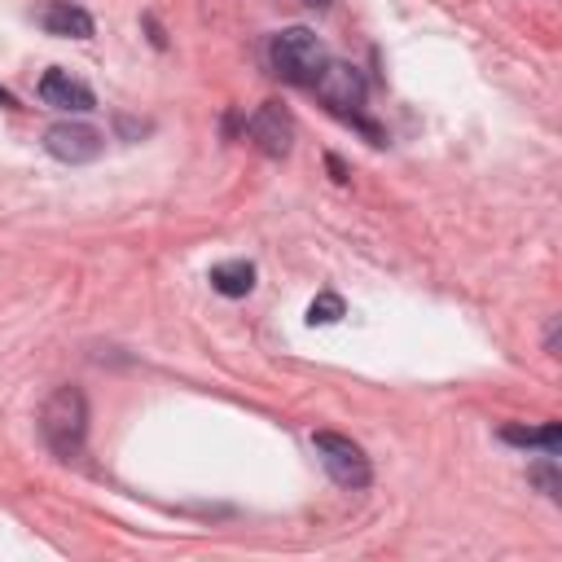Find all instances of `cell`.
I'll return each mask as SVG.
<instances>
[{
	"mask_svg": "<svg viewBox=\"0 0 562 562\" xmlns=\"http://www.w3.org/2000/svg\"><path fill=\"white\" fill-rule=\"evenodd\" d=\"M347 316V303L334 294V290H325V294H316L312 303H307V325H334V321H342Z\"/></svg>",
	"mask_w": 562,
	"mask_h": 562,
	"instance_id": "cell-11",
	"label": "cell"
},
{
	"mask_svg": "<svg viewBox=\"0 0 562 562\" xmlns=\"http://www.w3.org/2000/svg\"><path fill=\"white\" fill-rule=\"evenodd\" d=\"M268 61H272V75H277V79L299 83V88H312V79H316L321 66L329 61V53H325V44H321L307 26H285V31L272 35Z\"/></svg>",
	"mask_w": 562,
	"mask_h": 562,
	"instance_id": "cell-3",
	"label": "cell"
},
{
	"mask_svg": "<svg viewBox=\"0 0 562 562\" xmlns=\"http://www.w3.org/2000/svg\"><path fill=\"white\" fill-rule=\"evenodd\" d=\"M0 105H4V110H18V97H13L9 88H0Z\"/></svg>",
	"mask_w": 562,
	"mask_h": 562,
	"instance_id": "cell-14",
	"label": "cell"
},
{
	"mask_svg": "<svg viewBox=\"0 0 562 562\" xmlns=\"http://www.w3.org/2000/svg\"><path fill=\"white\" fill-rule=\"evenodd\" d=\"M211 290L224 294V299H246L255 290V263L250 259H224V263H211L206 272Z\"/></svg>",
	"mask_w": 562,
	"mask_h": 562,
	"instance_id": "cell-9",
	"label": "cell"
},
{
	"mask_svg": "<svg viewBox=\"0 0 562 562\" xmlns=\"http://www.w3.org/2000/svg\"><path fill=\"white\" fill-rule=\"evenodd\" d=\"M531 479H536V483L544 487V496H549V501H558V496H562V479H558V461H553L549 452H544V457H540V461L531 465Z\"/></svg>",
	"mask_w": 562,
	"mask_h": 562,
	"instance_id": "cell-12",
	"label": "cell"
},
{
	"mask_svg": "<svg viewBox=\"0 0 562 562\" xmlns=\"http://www.w3.org/2000/svg\"><path fill=\"white\" fill-rule=\"evenodd\" d=\"M312 448H316V457H321L325 474H329L338 487H351V492L369 487L373 465H369L364 448H360L351 435H338V430H316V435H312Z\"/></svg>",
	"mask_w": 562,
	"mask_h": 562,
	"instance_id": "cell-4",
	"label": "cell"
},
{
	"mask_svg": "<svg viewBox=\"0 0 562 562\" xmlns=\"http://www.w3.org/2000/svg\"><path fill=\"white\" fill-rule=\"evenodd\" d=\"M40 435L53 457H79L88 439V395L79 386H57L40 408Z\"/></svg>",
	"mask_w": 562,
	"mask_h": 562,
	"instance_id": "cell-1",
	"label": "cell"
},
{
	"mask_svg": "<svg viewBox=\"0 0 562 562\" xmlns=\"http://www.w3.org/2000/svg\"><path fill=\"white\" fill-rule=\"evenodd\" d=\"M40 26L57 40H92V13L79 9L75 0H44L40 4Z\"/></svg>",
	"mask_w": 562,
	"mask_h": 562,
	"instance_id": "cell-8",
	"label": "cell"
},
{
	"mask_svg": "<svg viewBox=\"0 0 562 562\" xmlns=\"http://www.w3.org/2000/svg\"><path fill=\"white\" fill-rule=\"evenodd\" d=\"M501 439L514 443V448H540V452L558 457V448H562V426H558V422H544V426H501Z\"/></svg>",
	"mask_w": 562,
	"mask_h": 562,
	"instance_id": "cell-10",
	"label": "cell"
},
{
	"mask_svg": "<svg viewBox=\"0 0 562 562\" xmlns=\"http://www.w3.org/2000/svg\"><path fill=\"white\" fill-rule=\"evenodd\" d=\"M325 167L334 171V180H338V184L347 180V167H342V158H334V154H329V158H325Z\"/></svg>",
	"mask_w": 562,
	"mask_h": 562,
	"instance_id": "cell-13",
	"label": "cell"
},
{
	"mask_svg": "<svg viewBox=\"0 0 562 562\" xmlns=\"http://www.w3.org/2000/svg\"><path fill=\"white\" fill-rule=\"evenodd\" d=\"M307 4H325V0H307Z\"/></svg>",
	"mask_w": 562,
	"mask_h": 562,
	"instance_id": "cell-15",
	"label": "cell"
},
{
	"mask_svg": "<svg viewBox=\"0 0 562 562\" xmlns=\"http://www.w3.org/2000/svg\"><path fill=\"white\" fill-rule=\"evenodd\" d=\"M246 132H250V140H255V149H259L263 158H285L290 145H294V114H290L281 101H263V105L250 114Z\"/></svg>",
	"mask_w": 562,
	"mask_h": 562,
	"instance_id": "cell-6",
	"label": "cell"
},
{
	"mask_svg": "<svg viewBox=\"0 0 562 562\" xmlns=\"http://www.w3.org/2000/svg\"><path fill=\"white\" fill-rule=\"evenodd\" d=\"M312 92L338 114V119H347V123H356L373 145H382V132L364 119V97H369V83H364V75L351 66V61H338V57H329L325 66H321V75L312 79Z\"/></svg>",
	"mask_w": 562,
	"mask_h": 562,
	"instance_id": "cell-2",
	"label": "cell"
},
{
	"mask_svg": "<svg viewBox=\"0 0 562 562\" xmlns=\"http://www.w3.org/2000/svg\"><path fill=\"white\" fill-rule=\"evenodd\" d=\"M40 101H44V105H53V110H75V114L97 110L92 88H88L83 79H75L70 70H61V66L44 70V79H40Z\"/></svg>",
	"mask_w": 562,
	"mask_h": 562,
	"instance_id": "cell-7",
	"label": "cell"
},
{
	"mask_svg": "<svg viewBox=\"0 0 562 562\" xmlns=\"http://www.w3.org/2000/svg\"><path fill=\"white\" fill-rule=\"evenodd\" d=\"M44 149H48L57 162H70V167H79V162H92V158H101V149H105V136H101L92 123H70V119H61V123H53V127L44 132Z\"/></svg>",
	"mask_w": 562,
	"mask_h": 562,
	"instance_id": "cell-5",
	"label": "cell"
}]
</instances>
